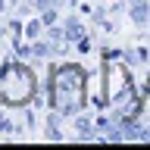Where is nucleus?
Masks as SVG:
<instances>
[{
  "label": "nucleus",
  "instance_id": "1",
  "mask_svg": "<svg viewBox=\"0 0 150 150\" xmlns=\"http://www.w3.org/2000/svg\"><path fill=\"white\" fill-rule=\"evenodd\" d=\"M0 97L6 103H25L31 97V75L19 66L6 69V75L0 78Z\"/></svg>",
  "mask_w": 150,
  "mask_h": 150
},
{
  "label": "nucleus",
  "instance_id": "2",
  "mask_svg": "<svg viewBox=\"0 0 150 150\" xmlns=\"http://www.w3.org/2000/svg\"><path fill=\"white\" fill-rule=\"evenodd\" d=\"M78 69H63L59 72V78H56L53 91H56V106L63 112H72L75 106H78V84H81V78H78Z\"/></svg>",
  "mask_w": 150,
  "mask_h": 150
}]
</instances>
